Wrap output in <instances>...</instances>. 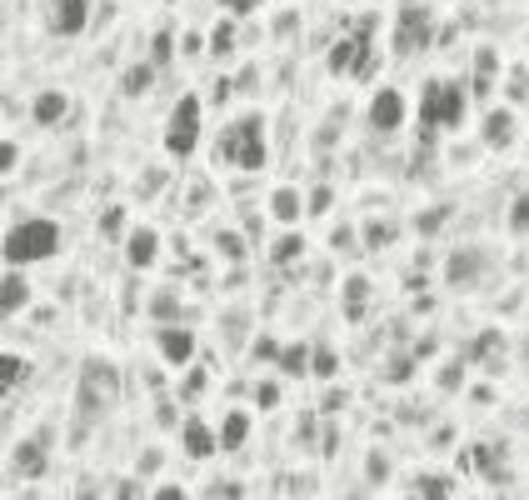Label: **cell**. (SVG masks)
I'll use <instances>...</instances> for the list:
<instances>
[{"mask_svg":"<svg viewBox=\"0 0 529 500\" xmlns=\"http://www.w3.org/2000/svg\"><path fill=\"white\" fill-rule=\"evenodd\" d=\"M470 110V90L460 80H424L420 90V141L430 145L434 131H460Z\"/></svg>","mask_w":529,"mask_h":500,"instance_id":"obj_1","label":"cell"},{"mask_svg":"<svg viewBox=\"0 0 529 500\" xmlns=\"http://www.w3.org/2000/svg\"><path fill=\"white\" fill-rule=\"evenodd\" d=\"M60 250V226L55 220H21L15 230H5V265H35V261H50Z\"/></svg>","mask_w":529,"mask_h":500,"instance_id":"obj_2","label":"cell"},{"mask_svg":"<svg viewBox=\"0 0 529 500\" xmlns=\"http://www.w3.org/2000/svg\"><path fill=\"white\" fill-rule=\"evenodd\" d=\"M220 155L225 161H235L240 171H265V161H270V145H265V116H255L250 110L245 120H235L225 135H220Z\"/></svg>","mask_w":529,"mask_h":500,"instance_id":"obj_3","label":"cell"},{"mask_svg":"<svg viewBox=\"0 0 529 500\" xmlns=\"http://www.w3.org/2000/svg\"><path fill=\"white\" fill-rule=\"evenodd\" d=\"M115 395H120V375H115V366L110 360H86V370H80V391H76V405H80V415H105L110 405H115Z\"/></svg>","mask_w":529,"mask_h":500,"instance_id":"obj_4","label":"cell"},{"mask_svg":"<svg viewBox=\"0 0 529 500\" xmlns=\"http://www.w3.org/2000/svg\"><path fill=\"white\" fill-rule=\"evenodd\" d=\"M195 145H200V96H180L165 120V151L185 161V155H195Z\"/></svg>","mask_w":529,"mask_h":500,"instance_id":"obj_5","label":"cell"},{"mask_svg":"<svg viewBox=\"0 0 529 500\" xmlns=\"http://www.w3.org/2000/svg\"><path fill=\"white\" fill-rule=\"evenodd\" d=\"M485 271H489V250L460 245V250H450V261H444V285H450V291H470Z\"/></svg>","mask_w":529,"mask_h":500,"instance_id":"obj_6","label":"cell"},{"mask_svg":"<svg viewBox=\"0 0 529 500\" xmlns=\"http://www.w3.org/2000/svg\"><path fill=\"white\" fill-rule=\"evenodd\" d=\"M395 51L400 55H420L430 51V11L424 5H405L395 21Z\"/></svg>","mask_w":529,"mask_h":500,"instance_id":"obj_7","label":"cell"},{"mask_svg":"<svg viewBox=\"0 0 529 500\" xmlns=\"http://www.w3.org/2000/svg\"><path fill=\"white\" fill-rule=\"evenodd\" d=\"M405 116H410V106H405V96L395 86H379L375 96H369V131H379V135L400 131Z\"/></svg>","mask_w":529,"mask_h":500,"instance_id":"obj_8","label":"cell"},{"mask_svg":"<svg viewBox=\"0 0 529 500\" xmlns=\"http://www.w3.org/2000/svg\"><path fill=\"white\" fill-rule=\"evenodd\" d=\"M50 35H80L90 25V0H45Z\"/></svg>","mask_w":529,"mask_h":500,"instance_id":"obj_9","label":"cell"},{"mask_svg":"<svg viewBox=\"0 0 529 500\" xmlns=\"http://www.w3.org/2000/svg\"><path fill=\"white\" fill-rule=\"evenodd\" d=\"M470 460H475V470L489 480V486H509V480H515V470H509V446H505V440H479V446L470 450Z\"/></svg>","mask_w":529,"mask_h":500,"instance_id":"obj_10","label":"cell"},{"mask_svg":"<svg viewBox=\"0 0 529 500\" xmlns=\"http://www.w3.org/2000/svg\"><path fill=\"white\" fill-rule=\"evenodd\" d=\"M155 255H160V236H155L150 226H135V230L125 236V261H130V271H150Z\"/></svg>","mask_w":529,"mask_h":500,"instance_id":"obj_11","label":"cell"},{"mask_svg":"<svg viewBox=\"0 0 529 500\" xmlns=\"http://www.w3.org/2000/svg\"><path fill=\"white\" fill-rule=\"evenodd\" d=\"M11 470L25 480H41L45 470H50V456H45V440H21V446L11 450Z\"/></svg>","mask_w":529,"mask_h":500,"instance_id":"obj_12","label":"cell"},{"mask_svg":"<svg viewBox=\"0 0 529 500\" xmlns=\"http://www.w3.org/2000/svg\"><path fill=\"white\" fill-rule=\"evenodd\" d=\"M25 305H31V281H25L15 265H5V281H0V316L11 320V316H21Z\"/></svg>","mask_w":529,"mask_h":500,"instance_id":"obj_13","label":"cell"},{"mask_svg":"<svg viewBox=\"0 0 529 500\" xmlns=\"http://www.w3.org/2000/svg\"><path fill=\"white\" fill-rule=\"evenodd\" d=\"M180 440H185V456H190V460H205V456H215V450H220V435L210 431L200 415H190V421H185Z\"/></svg>","mask_w":529,"mask_h":500,"instance_id":"obj_14","label":"cell"},{"mask_svg":"<svg viewBox=\"0 0 529 500\" xmlns=\"http://www.w3.org/2000/svg\"><path fill=\"white\" fill-rule=\"evenodd\" d=\"M155 346H160V356L170 360V366H185V360L195 356V336H190V330H180V326H160Z\"/></svg>","mask_w":529,"mask_h":500,"instance_id":"obj_15","label":"cell"},{"mask_svg":"<svg viewBox=\"0 0 529 500\" xmlns=\"http://www.w3.org/2000/svg\"><path fill=\"white\" fill-rule=\"evenodd\" d=\"M485 145L489 151L515 145V110H485Z\"/></svg>","mask_w":529,"mask_h":500,"instance_id":"obj_16","label":"cell"},{"mask_svg":"<svg viewBox=\"0 0 529 500\" xmlns=\"http://www.w3.org/2000/svg\"><path fill=\"white\" fill-rule=\"evenodd\" d=\"M495 76H499V55L489 51V45H479V55H475V76H470V96L489 100V90H495Z\"/></svg>","mask_w":529,"mask_h":500,"instance_id":"obj_17","label":"cell"},{"mask_svg":"<svg viewBox=\"0 0 529 500\" xmlns=\"http://www.w3.org/2000/svg\"><path fill=\"white\" fill-rule=\"evenodd\" d=\"M65 110H70V96H65V90H41L35 106H31V116L41 120V125H60Z\"/></svg>","mask_w":529,"mask_h":500,"instance_id":"obj_18","label":"cell"},{"mask_svg":"<svg viewBox=\"0 0 529 500\" xmlns=\"http://www.w3.org/2000/svg\"><path fill=\"white\" fill-rule=\"evenodd\" d=\"M270 216L280 220V226H295V220L305 216V196L295 190V185H280V190L270 196Z\"/></svg>","mask_w":529,"mask_h":500,"instance_id":"obj_19","label":"cell"},{"mask_svg":"<svg viewBox=\"0 0 529 500\" xmlns=\"http://www.w3.org/2000/svg\"><path fill=\"white\" fill-rule=\"evenodd\" d=\"M250 440V411H230L220 425V450H240Z\"/></svg>","mask_w":529,"mask_h":500,"instance_id":"obj_20","label":"cell"},{"mask_svg":"<svg viewBox=\"0 0 529 500\" xmlns=\"http://www.w3.org/2000/svg\"><path fill=\"white\" fill-rule=\"evenodd\" d=\"M365 295H369V281L365 275H350L345 281V316L350 320H365Z\"/></svg>","mask_w":529,"mask_h":500,"instance_id":"obj_21","label":"cell"},{"mask_svg":"<svg viewBox=\"0 0 529 500\" xmlns=\"http://www.w3.org/2000/svg\"><path fill=\"white\" fill-rule=\"evenodd\" d=\"M415 490H420V500H450L454 495V480L450 476H420V480H415Z\"/></svg>","mask_w":529,"mask_h":500,"instance_id":"obj_22","label":"cell"},{"mask_svg":"<svg viewBox=\"0 0 529 500\" xmlns=\"http://www.w3.org/2000/svg\"><path fill=\"white\" fill-rule=\"evenodd\" d=\"M280 370L285 375H310V346H285L280 350Z\"/></svg>","mask_w":529,"mask_h":500,"instance_id":"obj_23","label":"cell"},{"mask_svg":"<svg viewBox=\"0 0 529 500\" xmlns=\"http://www.w3.org/2000/svg\"><path fill=\"white\" fill-rule=\"evenodd\" d=\"M340 370V356L330 346H315L310 350V375H320V381H330V375H335Z\"/></svg>","mask_w":529,"mask_h":500,"instance_id":"obj_24","label":"cell"},{"mask_svg":"<svg viewBox=\"0 0 529 500\" xmlns=\"http://www.w3.org/2000/svg\"><path fill=\"white\" fill-rule=\"evenodd\" d=\"M21 381H25V360L5 350V356H0V385L11 391V385H21Z\"/></svg>","mask_w":529,"mask_h":500,"instance_id":"obj_25","label":"cell"},{"mask_svg":"<svg viewBox=\"0 0 529 500\" xmlns=\"http://www.w3.org/2000/svg\"><path fill=\"white\" fill-rule=\"evenodd\" d=\"M170 55H175V35H170V31H155V41H150V66H155V70L170 66Z\"/></svg>","mask_w":529,"mask_h":500,"instance_id":"obj_26","label":"cell"},{"mask_svg":"<svg viewBox=\"0 0 529 500\" xmlns=\"http://www.w3.org/2000/svg\"><path fill=\"white\" fill-rule=\"evenodd\" d=\"M395 236H400V226H395V220H375V226H365V245H369V250L389 245Z\"/></svg>","mask_w":529,"mask_h":500,"instance_id":"obj_27","label":"cell"},{"mask_svg":"<svg viewBox=\"0 0 529 500\" xmlns=\"http://www.w3.org/2000/svg\"><path fill=\"white\" fill-rule=\"evenodd\" d=\"M509 230H515V236H529V190H519L515 206H509Z\"/></svg>","mask_w":529,"mask_h":500,"instance_id":"obj_28","label":"cell"},{"mask_svg":"<svg viewBox=\"0 0 529 500\" xmlns=\"http://www.w3.org/2000/svg\"><path fill=\"white\" fill-rule=\"evenodd\" d=\"M150 76H155V66H130L120 86H125V96H145V86H150Z\"/></svg>","mask_w":529,"mask_h":500,"instance_id":"obj_29","label":"cell"},{"mask_svg":"<svg viewBox=\"0 0 529 500\" xmlns=\"http://www.w3.org/2000/svg\"><path fill=\"white\" fill-rule=\"evenodd\" d=\"M300 250H305V240H300V236H280V240H275V250H270V261H275V265H285V261H295Z\"/></svg>","mask_w":529,"mask_h":500,"instance_id":"obj_30","label":"cell"},{"mask_svg":"<svg viewBox=\"0 0 529 500\" xmlns=\"http://www.w3.org/2000/svg\"><path fill=\"white\" fill-rule=\"evenodd\" d=\"M330 200H335V190H330V185H320V190L305 200V216H330Z\"/></svg>","mask_w":529,"mask_h":500,"instance_id":"obj_31","label":"cell"},{"mask_svg":"<svg viewBox=\"0 0 529 500\" xmlns=\"http://www.w3.org/2000/svg\"><path fill=\"white\" fill-rule=\"evenodd\" d=\"M210 45H215V55H230V45H235V25L220 21V25H215V35H210Z\"/></svg>","mask_w":529,"mask_h":500,"instance_id":"obj_32","label":"cell"},{"mask_svg":"<svg viewBox=\"0 0 529 500\" xmlns=\"http://www.w3.org/2000/svg\"><path fill=\"white\" fill-rule=\"evenodd\" d=\"M440 385H444V391H460V385H465V366H460V360H450V366L440 370Z\"/></svg>","mask_w":529,"mask_h":500,"instance_id":"obj_33","label":"cell"},{"mask_svg":"<svg viewBox=\"0 0 529 500\" xmlns=\"http://www.w3.org/2000/svg\"><path fill=\"white\" fill-rule=\"evenodd\" d=\"M150 316H155V320H175V295H170V291H160V295L150 301Z\"/></svg>","mask_w":529,"mask_h":500,"instance_id":"obj_34","label":"cell"},{"mask_svg":"<svg viewBox=\"0 0 529 500\" xmlns=\"http://www.w3.org/2000/svg\"><path fill=\"white\" fill-rule=\"evenodd\" d=\"M255 405H260V411H275V405H280V385H275V381H265V385L255 391Z\"/></svg>","mask_w":529,"mask_h":500,"instance_id":"obj_35","label":"cell"},{"mask_svg":"<svg viewBox=\"0 0 529 500\" xmlns=\"http://www.w3.org/2000/svg\"><path fill=\"white\" fill-rule=\"evenodd\" d=\"M215 245H220V255H230V261H240V255H245V240L230 236V230H225V236H215Z\"/></svg>","mask_w":529,"mask_h":500,"instance_id":"obj_36","label":"cell"},{"mask_svg":"<svg viewBox=\"0 0 529 500\" xmlns=\"http://www.w3.org/2000/svg\"><path fill=\"white\" fill-rule=\"evenodd\" d=\"M100 230H105V236H120V230H125V206H110L105 220H100Z\"/></svg>","mask_w":529,"mask_h":500,"instance_id":"obj_37","label":"cell"},{"mask_svg":"<svg viewBox=\"0 0 529 500\" xmlns=\"http://www.w3.org/2000/svg\"><path fill=\"white\" fill-rule=\"evenodd\" d=\"M410 370H415V360L395 356V360H389V370H385V375H389V381H405V375H410Z\"/></svg>","mask_w":529,"mask_h":500,"instance_id":"obj_38","label":"cell"},{"mask_svg":"<svg viewBox=\"0 0 529 500\" xmlns=\"http://www.w3.org/2000/svg\"><path fill=\"white\" fill-rule=\"evenodd\" d=\"M385 470H389V466H385V456L375 450V456L365 460V476H369V480H385Z\"/></svg>","mask_w":529,"mask_h":500,"instance_id":"obj_39","label":"cell"},{"mask_svg":"<svg viewBox=\"0 0 529 500\" xmlns=\"http://www.w3.org/2000/svg\"><path fill=\"white\" fill-rule=\"evenodd\" d=\"M220 5H225L230 15H250V11L260 5V0H220Z\"/></svg>","mask_w":529,"mask_h":500,"instance_id":"obj_40","label":"cell"},{"mask_svg":"<svg viewBox=\"0 0 529 500\" xmlns=\"http://www.w3.org/2000/svg\"><path fill=\"white\" fill-rule=\"evenodd\" d=\"M444 216H450V206H434L430 216H420V230H434V226H440Z\"/></svg>","mask_w":529,"mask_h":500,"instance_id":"obj_41","label":"cell"},{"mask_svg":"<svg viewBox=\"0 0 529 500\" xmlns=\"http://www.w3.org/2000/svg\"><path fill=\"white\" fill-rule=\"evenodd\" d=\"M11 165H15V145H11V141H5V145H0V171L11 175Z\"/></svg>","mask_w":529,"mask_h":500,"instance_id":"obj_42","label":"cell"},{"mask_svg":"<svg viewBox=\"0 0 529 500\" xmlns=\"http://www.w3.org/2000/svg\"><path fill=\"white\" fill-rule=\"evenodd\" d=\"M120 500H141V480H120Z\"/></svg>","mask_w":529,"mask_h":500,"instance_id":"obj_43","label":"cell"},{"mask_svg":"<svg viewBox=\"0 0 529 500\" xmlns=\"http://www.w3.org/2000/svg\"><path fill=\"white\" fill-rule=\"evenodd\" d=\"M255 356H260V360H270V356L280 360V350H275V340H270V336H265V340H260V346H255Z\"/></svg>","mask_w":529,"mask_h":500,"instance_id":"obj_44","label":"cell"},{"mask_svg":"<svg viewBox=\"0 0 529 500\" xmlns=\"http://www.w3.org/2000/svg\"><path fill=\"white\" fill-rule=\"evenodd\" d=\"M155 500H185V490L180 486H160V490H155Z\"/></svg>","mask_w":529,"mask_h":500,"instance_id":"obj_45","label":"cell"},{"mask_svg":"<svg viewBox=\"0 0 529 500\" xmlns=\"http://www.w3.org/2000/svg\"><path fill=\"white\" fill-rule=\"evenodd\" d=\"M76 500H100V495H96V490H90V486H80V495H76Z\"/></svg>","mask_w":529,"mask_h":500,"instance_id":"obj_46","label":"cell"}]
</instances>
